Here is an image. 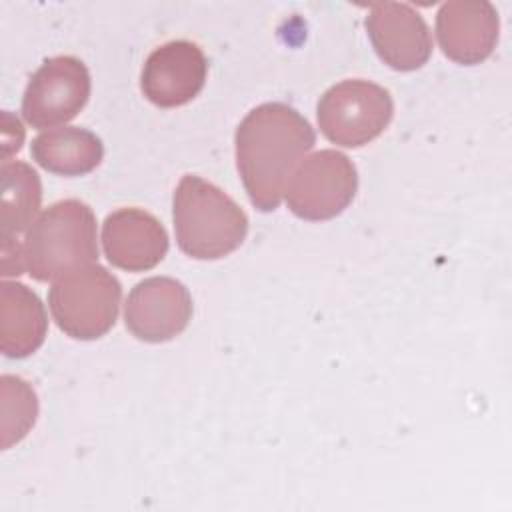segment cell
I'll return each mask as SVG.
<instances>
[{
  "mask_svg": "<svg viewBox=\"0 0 512 512\" xmlns=\"http://www.w3.org/2000/svg\"><path fill=\"white\" fill-rule=\"evenodd\" d=\"M234 144L236 166L250 202L260 212H272L292 172L314 148L316 134L296 108L264 102L242 118Z\"/></svg>",
  "mask_w": 512,
  "mask_h": 512,
  "instance_id": "1",
  "label": "cell"
},
{
  "mask_svg": "<svg viewBox=\"0 0 512 512\" xmlns=\"http://www.w3.org/2000/svg\"><path fill=\"white\" fill-rule=\"evenodd\" d=\"M176 242L196 260H218L234 252L248 234L246 212L218 186L184 174L174 190Z\"/></svg>",
  "mask_w": 512,
  "mask_h": 512,
  "instance_id": "2",
  "label": "cell"
},
{
  "mask_svg": "<svg viewBox=\"0 0 512 512\" xmlns=\"http://www.w3.org/2000/svg\"><path fill=\"white\" fill-rule=\"evenodd\" d=\"M22 246L26 270L34 280H58L98 260L96 216L80 200L54 202L26 230Z\"/></svg>",
  "mask_w": 512,
  "mask_h": 512,
  "instance_id": "3",
  "label": "cell"
},
{
  "mask_svg": "<svg viewBox=\"0 0 512 512\" xmlns=\"http://www.w3.org/2000/svg\"><path fill=\"white\" fill-rule=\"evenodd\" d=\"M120 298L118 278L94 262L58 278L48 292V306L64 334L74 340H96L114 326Z\"/></svg>",
  "mask_w": 512,
  "mask_h": 512,
  "instance_id": "4",
  "label": "cell"
},
{
  "mask_svg": "<svg viewBox=\"0 0 512 512\" xmlns=\"http://www.w3.org/2000/svg\"><path fill=\"white\" fill-rule=\"evenodd\" d=\"M392 114L390 92L360 78L330 86L316 108L322 134L344 148H360L378 138L390 124Z\"/></svg>",
  "mask_w": 512,
  "mask_h": 512,
  "instance_id": "5",
  "label": "cell"
},
{
  "mask_svg": "<svg viewBox=\"0 0 512 512\" xmlns=\"http://www.w3.org/2000/svg\"><path fill=\"white\" fill-rule=\"evenodd\" d=\"M358 190L354 162L338 150H318L292 172L284 196L290 212L302 220H330L342 214Z\"/></svg>",
  "mask_w": 512,
  "mask_h": 512,
  "instance_id": "6",
  "label": "cell"
},
{
  "mask_svg": "<svg viewBox=\"0 0 512 512\" xmlns=\"http://www.w3.org/2000/svg\"><path fill=\"white\" fill-rule=\"evenodd\" d=\"M88 98L90 72L80 58H46L24 90L22 116L32 128H54L76 118Z\"/></svg>",
  "mask_w": 512,
  "mask_h": 512,
  "instance_id": "7",
  "label": "cell"
},
{
  "mask_svg": "<svg viewBox=\"0 0 512 512\" xmlns=\"http://www.w3.org/2000/svg\"><path fill=\"white\" fill-rule=\"evenodd\" d=\"M192 318L188 288L170 276H152L138 282L126 300V328L144 342H168L178 336Z\"/></svg>",
  "mask_w": 512,
  "mask_h": 512,
  "instance_id": "8",
  "label": "cell"
},
{
  "mask_svg": "<svg viewBox=\"0 0 512 512\" xmlns=\"http://www.w3.org/2000/svg\"><path fill=\"white\" fill-rule=\"evenodd\" d=\"M206 74L208 62L200 46L190 40H172L150 52L140 74V88L152 104L176 108L200 94Z\"/></svg>",
  "mask_w": 512,
  "mask_h": 512,
  "instance_id": "9",
  "label": "cell"
},
{
  "mask_svg": "<svg viewBox=\"0 0 512 512\" xmlns=\"http://www.w3.org/2000/svg\"><path fill=\"white\" fill-rule=\"evenodd\" d=\"M366 30L378 58L398 72L422 68L432 54L428 24L408 4H372L366 16Z\"/></svg>",
  "mask_w": 512,
  "mask_h": 512,
  "instance_id": "10",
  "label": "cell"
},
{
  "mask_svg": "<svg viewBox=\"0 0 512 512\" xmlns=\"http://www.w3.org/2000/svg\"><path fill=\"white\" fill-rule=\"evenodd\" d=\"M500 18L486 0H450L436 12V38L450 60L472 66L496 48Z\"/></svg>",
  "mask_w": 512,
  "mask_h": 512,
  "instance_id": "11",
  "label": "cell"
},
{
  "mask_svg": "<svg viewBox=\"0 0 512 512\" xmlns=\"http://www.w3.org/2000/svg\"><path fill=\"white\" fill-rule=\"evenodd\" d=\"M102 246L108 262L128 272L160 264L168 252L166 228L142 208H118L102 224Z\"/></svg>",
  "mask_w": 512,
  "mask_h": 512,
  "instance_id": "12",
  "label": "cell"
},
{
  "mask_svg": "<svg viewBox=\"0 0 512 512\" xmlns=\"http://www.w3.org/2000/svg\"><path fill=\"white\" fill-rule=\"evenodd\" d=\"M48 332V316L38 294L22 282L0 286V348L8 358L36 352Z\"/></svg>",
  "mask_w": 512,
  "mask_h": 512,
  "instance_id": "13",
  "label": "cell"
},
{
  "mask_svg": "<svg viewBox=\"0 0 512 512\" xmlns=\"http://www.w3.org/2000/svg\"><path fill=\"white\" fill-rule=\"evenodd\" d=\"M38 166L60 176H82L92 172L104 156L102 140L80 126H62L40 132L32 144Z\"/></svg>",
  "mask_w": 512,
  "mask_h": 512,
  "instance_id": "14",
  "label": "cell"
},
{
  "mask_svg": "<svg viewBox=\"0 0 512 512\" xmlns=\"http://www.w3.org/2000/svg\"><path fill=\"white\" fill-rule=\"evenodd\" d=\"M2 238H16L34 224L42 202V184L38 172L20 160L2 162Z\"/></svg>",
  "mask_w": 512,
  "mask_h": 512,
  "instance_id": "15",
  "label": "cell"
},
{
  "mask_svg": "<svg viewBox=\"0 0 512 512\" xmlns=\"http://www.w3.org/2000/svg\"><path fill=\"white\" fill-rule=\"evenodd\" d=\"M2 448L20 442L34 426L38 400L34 388L20 376L4 374L2 380Z\"/></svg>",
  "mask_w": 512,
  "mask_h": 512,
  "instance_id": "16",
  "label": "cell"
},
{
  "mask_svg": "<svg viewBox=\"0 0 512 512\" xmlns=\"http://www.w3.org/2000/svg\"><path fill=\"white\" fill-rule=\"evenodd\" d=\"M24 270V246L16 238H2V274L20 276Z\"/></svg>",
  "mask_w": 512,
  "mask_h": 512,
  "instance_id": "17",
  "label": "cell"
},
{
  "mask_svg": "<svg viewBox=\"0 0 512 512\" xmlns=\"http://www.w3.org/2000/svg\"><path fill=\"white\" fill-rule=\"evenodd\" d=\"M24 140V128L18 118H12V126L8 124V118L4 114V134H2V158L8 162V156L12 152H18Z\"/></svg>",
  "mask_w": 512,
  "mask_h": 512,
  "instance_id": "18",
  "label": "cell"
}]
</instances>
